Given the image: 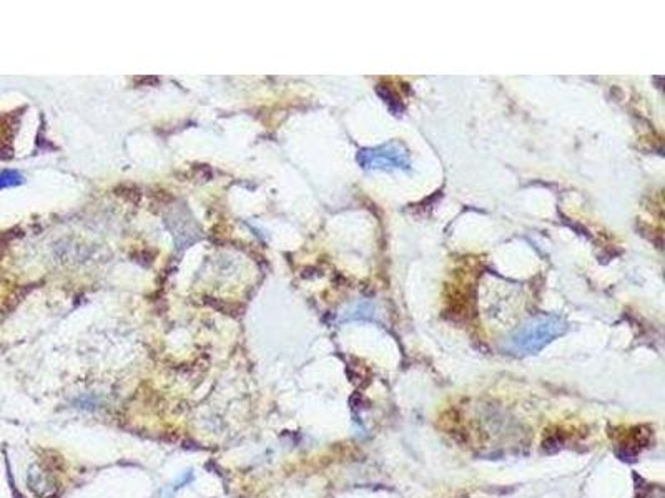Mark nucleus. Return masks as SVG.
I'll list each match as a JSON object with an SVG mask.
<instances>
[{"label": "nucleus", "mask_w": 665, "mask_h": 498, "mask_svg": "<svg viewBox=\"0 0 665 498\" xmlns=\"http://www.w3.org/2000/svg\"><path fill=\"white\" fill-rule=\"evenodd\" d=\"M358 163L365 170H407L411 166L410 153L400 143H388L358 152Z\"/></svg>", "instance_id": "1"}, {"label": "nucleus", "mask_w": 665, "mask_h": 498, "mask_svg": "<svg viewBox=\"0 0 665 498\" xmlns=\"http://www.w3.org/2000/svg\"><path fill=\"white\" fill-rule=\"evenodd\" d=\"M562 329V322L557 317H541L532 324H529L522 329L519 334L514 337V347L524 351H534L551 341L557 336Z\"/></svg>", "instance_id": "2"}, {"label": "nucleus", "mask_w": 665, "mask_h": 498, "mask_svg": "<svg viewBox=\"0 0 665 498\" xmlns=\"http://www.w3.org/2000/svg\"><path fill=\"white\" fill-rule=\"evenodd\" d=\"M650 430H644V427H632L624 430L622 437L619 440V446L624 448L625 453H639L650 442Z\"/></svg>", "instance_id": "3"}, {"label": "nucleus", "mask_w": 665, "mask_h": 498, "mask_svg": "<svg viewBox=\"0 0 665 498\" xmlns=\"http://www.w3.org/2000/svg\"><path fill=\"white\" fill-rule=\"evenodd\" d=\"M23 183V175L16 170H4L0 171V190L6 188H13Z\"/></svg>", "instance_id": "4"}]
</instances>
